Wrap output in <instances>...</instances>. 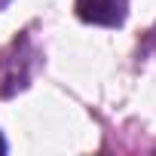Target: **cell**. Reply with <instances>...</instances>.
Returning a JSON list of instances; mask_svg holds the SVG:
<instances>
[{
  "label": "cell",
  "instance_id": "6da1fadb",
  "mask_svg": "<svg viewBox=\"0 0 156 156\" xmlns=\"http://www.w3.org/2000/svg\"><path fill=\"white\" fill-rule=\"evenodd\" d=\"M31 64H34V52H31L28 37H16L12 46L3 52V58H0V73H3V89H0V92H3L6 98L28 83Z\"/></svg>",
  "mask_w": 156,
  "mask_h": 156
},
{
  "label": "cell",
  "instance_id": "7a4b0ae2",
  "mask_svg": "<svg viewBox=\"0 0 156 156\" xmlns=\"http://www.w3.org/2000/svg\"><path fill=\"white\" fill-rule=\"evenodd\" d=\"M129 0H76V16L89 25L116 28L126 22Z\"/></svg>",
  "mask_w": 156,
  "mask_h": 156
},
{
  "label": "cell",
  "instance_id": "3957f363",
  "mask_svg": "<svg viewBox=\"0 0 156 156\" xmlns=\"http://www.w3.org/2000/svg\"><path fill=\"white\" fill-rule=\"evenodd\" d=\"M150 49H153V55H156V31L150 34Z\"/></svg>",
  "mask_w": 156,
  "mask_h": 156
},
{
  "label": "cell",
  "instance_id": "277c9868",
  "mask_svg": "<svg viewBox=\"0 0 156 156\" xmlns=\"http://www.w3.org/2000/svg\"><path fill=\"white\" fill-rule=\"evenodd\" d=\"M0 153H6V144H3V138H0Z\"/></svg>",
  "mask_w": 156,
  "mask_h": 156
},
{
  "label": "cell",
  "instance_id": "5b68a950",
  "mask_svg": "<svg viewBox=\"0 0 156 156\" xmlns=\"http://www.w3.org/2000/svg\"><path fill=\"white\" fill-rule=\"evenodd\" d=\"M6 3H9V0H0V9H3V6H6Z\"/></svg>",
  "mask_w": 156,
  "mask_h": 156
}]
</instances>
